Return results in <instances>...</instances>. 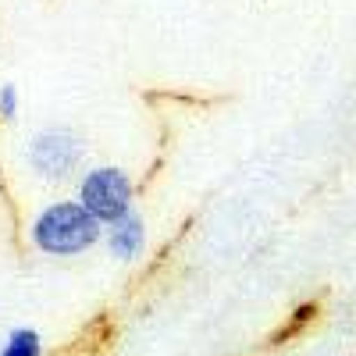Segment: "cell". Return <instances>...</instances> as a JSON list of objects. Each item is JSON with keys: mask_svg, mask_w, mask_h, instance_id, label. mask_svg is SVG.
Segmentation results:
<instances>
[{"mask_svg": "<svg viewBox=\"0 0 356 356\" xmlns=\"http://www.w3.org/2000/svg\"><path fill=\"white\" fill-rule=\"evenodd\" d=\"M104 235V225L79 200H57L33 218L29 239L43 257H79L93 250Z\"/></svg>", "mask_w": 356, "mask_h": 356, "instance_id": "6da1fadb", "label": "cell"}, {"mask_svg": "<svg viewBox=\"0 0 356 356\" xmlns=\"http://www.w3.org/2000/svg\"><path fill=\"white\" fill-rule=\"evenodd\" d=\"M25 157H29V168L43 182H68L86 164V143L79 132H72L65 125H50L29 139Z\"/></svg>", "mask_w": 356, "mask_h": 356, "instance_id": "7a4b0ae2", "label": "cell"}, {"mask_svg": "<svg viewBox=\"0 0 356 356\" xmlns=\"http://www.w3.org/2000/svg\"><path fill=\"white\" fill-rule=\"evenodd\" d=\"M100 225H111L132 211L136 186L122 168H89L79 178V196H75Z\"/></svg>", "mask_w": 356, "mask_h": 356, "instance_id": "3957f363", "label": "cell"}, {"mask_svg": "<svg viewBox=\"0 0 356 356\" xmlns=\"http://www.w3.org/2000/svg\"><path fill=\"white\" fill-rule=\"evenodd\" d=\"M143 250H146V221L136 211H129L125 218L107 225V253L114 260L132 264V260L143 257Z\"/></svg>", "mask_w": 356, "mask_h": 356, "instance_id": "277c9868", "label": "cell"}, {"mask_svg": "<svg viewBox=\"0 0 356 356\" xmlns=\"http://www.w3.org/2000/svg\"><path fill=\"white\" fill-rule=\"evenodd\" d=\"M0 356H43V335L36 328H11L0 342Z\"/></svg>", "mask_w": 356, "mask_h": 356, "instance_id": "5b68a950", "label": "cell"}, {"mask_svg": "<svg viewBox=\"0 0 356 356\" xmlns=\"http://www.w3.org/2000/svg\"><path fill=\"white\" fill-rule=\"evenodd\" d=\"M18 107H22L18 89H15L11 82H4V86H0V118H4V122H15V118H18Z\"/></svg>", "mask_w": 356, "mask_h": 356, "instance_id": "8992f818", "label": "cell"}]
</instances>
